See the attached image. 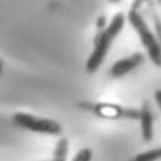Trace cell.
I'll return each mask as SVG.
<instances>
[{
	"instance_id": "obj_1",
	"label": "cell",
	"mask_w": 161,
	"mask_h": 161,
	"mask_svg": "<svg viewBox=\"0 0 161 161\" xmlns=\"http://www.w3.org/2000/svg\"><path fill=\"white\" fill-rule=\"evenodd\" d=\"M125 21H126L125 15L122 13H117L112 18L109 24L98 31V34L94 38L93 52L91 53L89 58L86 62V70L88 74H93L99 69L104 58L108 54V50H109L113 40L121 33V30L125 25Z\"/></svg>"
},
{
	"instance_id": "obj_2",
	"label": "cell",
	"mask_w": 161,
	"mask_h": 161,
	"mask_svg": "<svg viewBox=\"0 0 161 161\" xmlns=\"http://www.w3.org/2000/svg\"><path fill=\"white\" fill-rule=\"evenodd\" d=\"M127 20L133 28V30L137 33L151 62L156 67H161V43L158 38L150 30L143 16L138 13L137 9L132 8L127 14Z\"/></svg>"
},
{
	"instance_id": "obj_3",
	"label": "cell",
	"mask_w": 161,
	"mask_h": 161,
	"mask_svg": "<svg viewBox=\"0 0 161 161\" xmlns=\"http://www.w3.org/2000/svg\"><path fill=\"white\" fill-rule=\"evenodd\" d=\"M11 121L15 126L29 130L31 132L42 133V135H50V136H59L63 132L62 125L50 118H42V117H35L28 113L18 112L11 117Z\"/></svg>"
},
{
	"instance_id": "obj_4",
	"label": "cell",
	"mask_w": 161,
	"mask_h": 161,
	"mask_svg": "<svg viewBox=\"0 0 161 161\" xmlns=\"http://www.w3.org/2000/svg\"><path fill=\"white\" fill-rule=\"evenodd\" d=\"M93 113L102 118H128V119H140V109L126 108L113 103H96Z\"/></svg>"
},
{
	"instance_id": "obj_5",
	"label": "cell",
	"mask_w": 161,
	"mask_h": 161,
	"mask_svg": "<svg viewBox=\"0 0 161 161\" xmlns=\"http://www.w3.org/2000/svg\"><path fill=\"white\" fill-rule=\"evenodd\" d=\"M145 60V55L142 53H133L126 58H122L117 60L112 67H111V77L112 78H121L130 72H132L135 68H137L142 62Z\"/></svg>"
},
{
	"instance_id": "obj_6",
	"label": "cell",
	"mask_w": 161,
	"mask_h": 161,
	"mask_svg": "<svg viewBox=\"0 0 161 161\" xmlns=\"http://www.w3.org/2000/svg\"><path fill=\"white\" fill-rule=\"evenodd\" d=\"M140 121H141V135L143 142H150L153 137V114L148 101H143L140 108Z\"/></svg>"
},
{
	"instance_id": "obj_7",
	"label": "cell",
	"mask_w": 161,
	"mask_h": 161,
	"mask_svg": "<svg viewBox=\"0 0 161 161\" xmlns=\"http://www.w3.org/2000/svg\"><path fill=\"white\" fill-rule=\"evenodd\" d=\"M68 148H69V143L68 140L65 137H62L58 140L54 153H53V158L50 161H67V155H68Z\"/></svg>"
},
{
	"instance_id": "obj_8",
	"label": "cell",
	"mask_w": 161,
	"mask_h": 161,
	"mask_svg": "<svg viewBox=\"0 0 161 161\" xmlns=\"http://www.w3.org/2000/svg\"><path fill=\"white\" fill-rule=\"evenodd\" d=\"M157 160H161V146L141 152L133 156L132 158H130L128 161H157Z\"/></svg>"
},
{
	"instance_id": "obj_9",
	"label": "cell",
	"mask_w": 161,
	"mask_h": 161,
	"mask_svg": "<svg viewBox=\"0 0 161 161\" xmlns=\"http://www.w3.org/2000/svg\"><path fill=\"white\" fill-rule=\"evenodd\" d=\"M92 160V151L91 148H82L77 152L72 161H91Z\"/></svg>"
},
{
	"instance_id": "obj_10",
	"label": "cell",
	"mask_w": 161,
	"mask_h": 161,
	"mask_svg": "<svg viewBox=\"0 0 161 161\" xmlns=\"http://www.w3.org/2000/svg\"><path fill=\"white\" fill-rule=\"evenodd\" d=\"M153 97H155V101H156V103H157V106H158V108L161 111V89H156Z\"/></svg>"
},
{
	"instance_id": "obj_11",
	"label": "cell",
	"mask_w": 161,
	"mask_h": 161,
	"mask_svg": "<svg viewBox=\"0 0 161 161\" xmlns=\"http://www.w3.org/2000/svg\"><path fill=\"white\" fill-rule=\"evenodd\" d=\"M97 28H98L99 30H102L103 28H106V18H104V16H101V18L98 19V21H97Z\"/></svg>"
},
{
	"instance_id": "obj_12",
	"label": "cell",
	"mask_w": 161,
	"mask_h": 161,
	"mask_svg": "<svg viewBox=\"0 0 161 161\" xmlns=\"http://www.w3.org/2000/svg\"><path fill=\"white\" fill-rule=\"evenodd\" d=\"M1 73H3V62L0 60V75H1Z\"/></svg>"
},
{
	"instance_id": "obj_13",
	"label": "cell",
	"mask_w": 161,
	"mask_h": 161,
	"mask_svg": "<svg viewBox=\"0 0 161 161\" xmlns=\"http://www.w3.org/2000/svg\"><path fill=\"white\" fill-rule=\"evenodd\" d=\"M118 1H121V0H109V3H118Z\"/></svg>"
},
{
	"instance_id": "obj_14",
	"label": "cell",
	"mask_w": 161,
	"mask_h": 161,
	"mask_svg": "<svg viewBox=\"0 0 161 161\" xmlns=\"http://www.w3.org/2000/svg\"><path fill=\"white\" fill-rule=\"evenodd\" d=\"M45 161H50V160H45Z\"/></svg>"
},
{
	"instance_id": "obj_15",
	"label": "cell",
	"mask_w": 161,
	"mask_h": 161,
	"mask_svg": "<svg viewBox=\"0 0 161 161\" xmlns=\"http://www.w3.org/2000/svg\"><path fill=\"white\" fill-rule=\"evenodd\" d=\"M158 1H160V3H161V0H158Z\"/></svg>"
}]
</instances>
